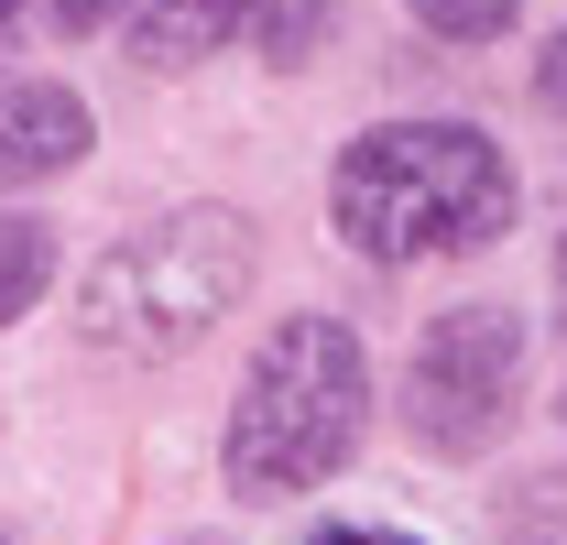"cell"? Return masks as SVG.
<instances>
[{
  "label": "cell",
  "instance_id": "obj_1",
  "mask_svg": "<svg viewBox=\"0 0 567 545\" xmlns=\"http://www.w3.org/2000/svg\"><path fill=\"white\" fill-rule=\"evenodd\" d=\"M328 218L360 263H436V251H481L513 218V164L470 121H382L339 153Z\"/></svg>",
  "mask_w": 567,
  "mask_h": 545
},
{
  "label": "cell",
  "instance_id": "obj_2",
  "mask_svg": "<svg viewBox=\"0 0 567 545\" xmlns=\"http://www.w3.org/2000/svg\"><path fill=\"white\" fill-rule=\"evenodd\" d=\"M371 425V360L339 317H284L251 349L240 404H229V491L240 502H295L328 470H350Z\"/></svg>",
  "mask_w": 567,
  "mask_h": 545
},
{
  "label": "cell",
  "instance_id": "obj_3",
  "mask_svg": "<svg viewBox=\"0 0 567 545\" xmlns=\"http://www.w3.org/2000/svg\"><path fill=\"white\" fill-rule=\"evenodd\" d=\"M240 284H251V218L240 207H175V218H153L87 263L76 328L121 360H175L229 317Z\"/></svg>",
  "mask_w": 567,
  "mask_h": 545
},
{
  "label": "cell",
  "instance_id": "obj_4",
  "mask_svg": "<svg viewBox=\"0 0 567 545\" xmlns=\"http://www.w3.org/2000/svg\"><path fill=\"white\" fill-rule=\"evenodd\" d=\"M513 382H524V328L513 306H447L404 360V425L436 459H481L513 425Z\"/></svg>",
  "mask_w": 567,
  "mask_h": 545
},
{
  "label": "cell",
  "instance_id": "obj_5",
  "mask_svg": "<svg viewBox=\"0 0 567 545\" xmlns=\"http://www.w3.org/2000/svg\"><path fill=\"white\" fill-rule=\"evenodd\" d=\"M87 153V99L55 88V76H22L0 88V186H44Z\"/></svg>",
  "mask_w": 567,
  "mask_h": 545
},
{
  "label": "cell",
  "instance_id": "obj_6",
  "mask_svg": "<svg viewBox=\"0 0 567 545\" xmlns=\"http://www.w3.org/2000/svg\"><path fill=\"white\" fill-rule=\"evenodd\" d=\"M251 22V0H121V44L142 66H197Z\"/></svg>",
  "mask_w": 567,
  "mask_h": 545
},
{
  "label": "cell",
  "instance_id": "obj_7",
  "mask_svg": "<svg viewBox=\"0 0 567 545\" xmlns=\"http://www.w3.org/2000/svg\"><path fill=\"white\" fill-rule=\"evenodd\" d=\"M44 272H55V240H44V218H0V328H11V317H33Z\"/></svg>",
  "mask_w": 567,
  "mask_h": 545
},
{
  "label": "cell",
  "instance_id": "obj_8",
  "mask_svg": "<svg viewBox=\"0 0 567 545\" xmlns=\"http://www.w3.org/2000/svg\"><path fill=\"white\" fill-rule=\"evenodd\" d=\"M251 22H262V55H274V66H306V44H317L328 0H251Z\"/></svg>",
  "mask_w": 567,
  "mask_h": 545
},
{
  "label": "cell",
  "instance_id": "obj_9",
  "mask_svg": "<svg viewBox=\"0 0 567 545\" xmlns=\"http://www.w3.org/2000/svg\"><path fill=\"white\" fill-rule=\"evenodd\" d=\"M425 33H447V44H492L502 22H513V0H404Z\"/></svg>",
  "mask_w": 567,
  "mask_h": 545
},
{
  "label": "cell",
  "instance_id": "obj_10",
  "mask_svg": "<svg viewBox=\"0 0 567 545\" xmlns=\"http://www.w3.org/2000/svg\"><path fill=\"white\" fill-rule=\"evenodd\" d=\"M535 88H546V110H567V22H557V44H546V66H535Z\"/></svg>",
  "mask_w": 567,
  "mask_h": 545
},
{
  "label": "cell",
  "instance_id": "obj_11",
  "mask_svg": "<svg viewBox=\"0 0 567 545\" xmlns=\"http://www.w3.org/2000/svg\"><path fill=\"white\" fill-rule=\"evenodd\" d=\"M44 22H55V33H87V22H99V0H44Z\"/></svg>",
  "mask_w": 567,
  "mask_h": 545
},
{
  "label": "cell",
  "instance_id": "obj_12",
  "mask_svg": "<svg viewBox=\"0 0 567 545\" xmlns=\"http://www.w3.org/2000/svg\"><path fill=\"white\" fill-rule=\"evenodd\" d=\"M317 545H415V535H371V524H328Z\"/></svg>",
  "mask_w": 567,
  "mask_h": 545
},
{
  "label": "cell",
  "instance_id": "obj_13",
  "mask_svg": "<svg viewBox=\"0 0 567 545\" xmlns=\"http://www.w3.org/2000/svg\"><path fill=\"white\" fill-rule=\"evenodd\" d=\"M557 284H567V240H557Z\"/></svg>",
  "mask_w": 567,
  "mask_h": 545
},
{
  "label": "cell",
  "instance_id": "obj_14",
  "mask_svg": "<svg viewBox=\"0 0 567 545\" xmlns=\"http://www.w3.org/2000/svg\"><path fill=\"white\" fill-rule=\"evenodd\" d=\"M11 11H22V0H0V22H11Z\"/></svg>",
  "mask_w": 567,
  "mask_h": 545
}]
</instances>
